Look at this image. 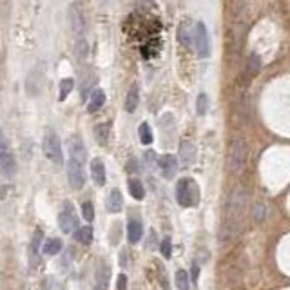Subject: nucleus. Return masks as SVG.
I'll return each instance as SVG.
<instances>
[{"mask_svg":"<svg viewBox=\"0 0 290 290\" xmlns=\"http://www.w3.org/2000/svg\"><path fill=\"white\" fill-rule=\"evenodd\" d=\"M42 238H44L42 230H35L33 238H31V243H29V261H31V265H33V267L38 263L40 252H42Z\"/></svg>","mask_w":290,"mask_h":290,"instance_id":"10","label":"nucleus"},{"mask_svg":"<svg viewBox=\"0 0 290 290\" xmlns=\"http://www.w3.org/2000/svg\"><path fill=\"white\" fill-rule=\"evenodd\" d=\"M198 276H199V265L198 263H192V274L189 279H192V281H198Z\"/></svg>","mask_w":290,"mask_h":290,"instance_id":"34","label":"nucleus"},{"mask_svg":"<svg viewBox=\"0 0 290 290\" xmlns=\"http://www.w3.org/2000/svg\"><path fill=\"white\" fill-rule=\"evenodd\" d=\"M160 251H161V256H163L165 260H169L171 258V254H173V247H171V239L169 238H165L163 241H161V245H160Z\"/></svg>","mask_w":290,"mask_h":290,"instance_id":"31","label":"nucleus"},{"mask_svg":"<svg viewBox=\"0 0 290 290\" xmlns=\"http://www.w3.org/2000/svg\"><path fill=\"white\" fill-rule=\"evenodd\" d=\"M143 236V225L138 218H129L127 221V239H129L131 245H136V243L142 239Z\"/></svg>","mask_w":290,"mask_h":290,"instance_id":"9","label":"nucleus"},{"mask_svg":"<svg viewBox=\"0 0 290 290\" xmlns=\"http://www.w3.org/2000/svg\"><path fill=\"white\" fill-rule=\"evenodd\" d=\"M0 169L4 171L6 174H13L15 171V160L13 156L9 154V152H0Z\"/></svg>","mask_w":290,"mask_h":290,"instance_id":"25","label":"nucleus"},{"mask_svg":"<svg viewBox=\"0 0 290 290\" xmlns=\"http://www.w3.org/2000/svg\"><path fill=\"white\" fill-rule=\"evenodd\" d=\"M178 40H180L183 48H191L192 46V29L187 22H182L180 27H178Z\"/></svg>","mask_w":290,"mask_h":290,"instance_id":"16","label":"nucleus"},{"mask_svg":"<svg viewBox=\"0 0 290 290\" xmlns=\"http://www.w3.org/2000/svg\"><path fill=\"white\" fill-rule=\"evenodd\" d=\"M42 152L44 156L51 160L53 163L57 165H62L64 163V152H62V143H60V138H58L57 133H53V131H48L46 135H44V140H42Z\"/></svg>","mask_w":290,"mask_h":290,"instance_id":"2","label":"nucleus"},{"mask_svg":"<svg viewBox=\"0 0 290 290\" xmlns=\"http://www.w3.org/2000/svg\"><path fill=\"white\" fill-rule=\"evenodd\" d=\"M109 129H111V123H109V121H105V123H98V126L95 127V138L100 145H105V143H107Z\"/></svg>","mask_w":290,"mask_h":290,"instance_id":"21","label":"nucleus"},{"mask_svg":"<svg viewBox=\"0 0 290 290\" xmlns=\"http://www.w3.org/2000/svg\"><path fill=\"white\" fill-rule=\"evenodd\" d=\"M58 89H60V93H58V100L64 102V100L71 95V91L74 89V80L73 78H62L60 87H58Z\"/></svg>","mask_w":290,"mask_h":290,"instance_id":"24","label":"nucleus"},{"mask_svg":"<svg viewBox=\"0 0 290 290\" xmlns=\"http://www.w3.org/2000/svg\"><path fill=\"white\" fill-rule=\"evenodd\" d=\"M58 225H60L62 232L65 234H69L78 229V216L71 205H65V207L62 209V213L58 214Z\"/></svg>","mask_w":290,"mask_h":290,"instance_id":"6","label":"nucleus"},{"mask_svg":"<svg viewBox=\"0 0 290 290\" xmlns=\"http://www.w3.org/2000/svg\"><path fill=\"white\" fill-rule=\"evenodd\" d=\"M109 267L107 265H100L98 270H96V283H95V290H107V283H109Z\"/></svg>","mask_w":290,"mask_h":290,"instance_id":"18","label":"nucleus"},{"mask_svg":"<svg viewBox=\"0 0 290 290\" xmlns=\"http://www.w3.org/2000/svg\"><path fill=\"white\" fill-rule=\"evenodd\" d=\"M127 171H133V173H136V160L133 158V160H129V165H127Z\"/></svg>","mask_w":290,"mask_h":290,"instance_id":"35","label":"nucleus"},{"mask_svg":"<svg viewBox=\"0 0 290 290\" xmlns=\"http://www.w3.org/2000/svg\"><path fill=\"white\" fill-rule=\"evenodd\" d=\"M180 156H182V161L183 165H192L196 161V147H194V143L191 142H182V145H180Z\"/></svg>","mask_w":290,"mask_h":290,"instance_id":"13","label":"nucleus"},{"mask_svg":"<svg viewBox=\"0 0 290 290\" xmlns=\"http://www.w3.org/2000/svg\"><path fill=\"white\" fill-rule=\"evenodd\" d=\"M69 26L73 31L74 38H86V31H87V22L84 17L82 8L78 4H71L69 6Z\"/></svg>","mask_w":290,"mask_h":290,"instance_id":"4","label":"nucleus"},{"mask_svg":"<svg viewBox=\"0 0 290 290\" xmlns=\"http://www.w3.org/2000/svg\"><path fill=\"white\" fill-rule=\"evenodd\" d=\"M91 176L95 180L96 185L104 187L105 185V180H107V173H105V165L104 161L100 160V158H95L91 161Z\"/></svg>","mask_w":290,"mask_h":290,"instance_id":"12","label":"nucleus"},{"mask_svg":"<svg viewBox=\"0 0 290 290\" xmlns=\"http://www.w3.org/2000/svg\"><path fill=\"white\" fill-rule=\"evenodd\" d=\"M116 290H127V276L126 274H120L116 277Z\"/></svg>","mask_w":290,"mask_h":290,"instance_id":"33","label":"nucleus"},{"mask_svg":"<svg viewBox=\"0 0 290 290\" xmlns=\"http://www.w3.org/2000/svg\"><path fill=\"white\" fill-rule=\"evenodd\" d=\"M82 216L86 221H93L95 220V207H93L91 201H84L82 203Z\"/></svg>","mask_w":290,"mask_h":290,"instance_id":"30","label":"nucleus"},{"mask_svg":"<svg viewBox=\"0 0 290 290\" xmlns=\"http://www.w3.org/2000/svg\"><path fill=\"white\" fill-rule=\"evenodd\" d=\"M105 104V93L102 89H95L91 93V98H89V104H87V111L89 113H96L100 109L104 107Z\"/></svg>","mask_w":290,"mask_h":290,"instance_id":"15","label":"nucleus"},{"mask_svg":"<svg viewBox=\"0 0 290 290\" xmlns=\"http://www.w3.org/2000/svg\"><path fill=\"white\" fill-rule=\"evenodd\" d=\"M93 227L91 225H86V227H80V229L76 230V234H74V238H76V241H80L82 245H89V243L93 241Z\"/></svg>","mask_w":290,"mask_h":290,"instance_id":"22","label":"nucleus"},{"mask_svg":"<svg viewBox=\"0 0 290 290\" xmlns=\"http://www.w3.org/2000/svg\"><path fill=\"white\" fill-rule=\"evenodd\" d=\"M138 102H140L138 86H133L129 91H127V96H126V111L127 113H135L136 107H138Z\"/></svg>","mask_w":290,"mask_h":290,"instance_id":"17","label":"nucleus"},{"mask_svg":"<svg viewBox=\"0 0 290 290\" xmlns=\"http://www.w3.org/2000/svg\"><path fill=\"white\" fill-rule=\"evenodd\" d=\"M62 251V241L58 238H49L42 243V252L46 256H57Z\"/></svg>","mask_w":290,"mask_h":290,"instance_id":"20","label":"nucleus"},{"mask_svg":"<svg viewBox=\"0 0 290 290\" xmlns=\"http://www.w3.org/2000/svg\"><path fill=\"white\" fill-rule=\"evenodd\" d=\"M74 53H76L78 60H86L87 55H89V44H87V38H78L74 42Z\"/></svg>","mask_w":290,"mask_h":290,"instance_id":"27","label":"nucleus"},{"mask_svg":"<svg viewBox=\"0 0 290 290\" xmlns=\"http://www.w3.org/2000/svg\"><path fill=\"white\" fill-rule=\"evenodd\" d=\"M138 136H140V142H142L143 145H151V143H152L154 136H152V129H151V126H149L147 121L140 123V127H138Z\"/></svg>","mask_w":290,"mask_h":290,"instance_id":"23","label":"nucleus"},{"mask_svg":"<svg viewBox=\"0 0 290 290\" xmlns=\"http://www.w3.org/2000/svg\"><path fill=\"white\" fill-rule=\"evenodd\" d=\"M207 109H209V96L205 95V93H199L198 100H196V113H198L199 116H203V114L207 113Z\"/></svg>","mask_w":290,"mask_h":290,"instance_id":"29","label":"nucleus"},{"mask_svg":"<svg viewBox=\"0 0 290 290\" xmlns=\"http://www.w3.org/2000/svg\"><path fill=\"white\" fill-rule=\"evenodd\" d=\"M176 286L178 290H191V283H189V274L185 270H178L176 272Z\"/></svg>","mask_w":290,"mask_h":290,"instance_id":"28","label":"nucleus"},{"mask_svg":"<svg viewBox=\"0 0 290 290\" xmlns=\"http://www.w3.org/2000/svg\"><path fill=\"white\" fill-rule=\"evenodd\" d=\"M158 167H160L161 174H163L165 180H173L178 173V158L174 154H161L158 160H156Z\"/></svg>","mask_w":290,"mask_h":290,"instance_id":"8","label":"nucleus"},{"mask_svg":"<svg viewBox=\"0 0 290 290\" xmlns=\"http://www.w3.org/2000/svg\"><path fill=\"white\" fill-rule=\"evenodd\" d=\"M247 160V145L241 140H236L230 147V169L239 171Z\"/></svg>","mask_w":290,"mask_h":290,"instance_id":"7","label":"nucleus"},{"mask_svg":"<svg viewBox=\"0 0 290 290\" xmlns=\"http://www.w3.org/2000/svg\"><path fill=\"white\" fill-rule=\"evenodd\" d=\"M260 69H261L260 57H258V55H251V57H248V60H247V74H248V78H254L256 74L260 73Z\"/></svg>","mask_w":290,"mask_h":290,"instance_id":"26","label":"nucleus"},{"mask_svg":"<svg viewBox=\"0 0 290 290\" xmlns=\"http://www.w3.org/2000/svg\"><path fill=\"white\" fill-rule=\"evenodd\" d=\"M198 185L191 178H182L176 183V199L182 207H194L198 203Z\"/></svg>","mask_w":290,"mask_h":290,"instance_id":"1","label":"nucleus"},{"mask_svg":"<svg viewBox=\"0 0 290 290\" xmlns=\"http://www.w3.org/2000/svg\"><path fill=\"white\" fill-rule=\"evenodd\" d=\"M192 46L199 58H207L211 55V38H209V31L201 20L196 22L194 29H192Z\"/></svg>","mask_w":290,"mask_h":290,"instance_id":"3","label":"nucleus"},{"mask_svg":"<svg viewBox=\"0 0 290 290\" xmlns=\"http://www.w3.org/2000/svg\"><path fill=\"white\" fill-rule=\"evenodd\" d=\"M127 189H129V194L135 199H138V201H142V199L145 198V189H143L142 182H140L138 178H129Z\"/></svg>","mask_w":290,"mask_h":290,"instance_id":"19","label":"nucleus"},{"mask_svg":"<svg viewBox=\"0 0 290 290\" xmlns=\"http://www.w3.org/2000/svg\"><path fill=\"white\" fill-rule=\"evenodd\" d=\"M107 209L109 213H120L123 209V196H121L120 189H113L107 196Z\"/></svg>","mask_w":290,"mask_h":290,"instance_id":"14","label":"nucleus"},{"mask_svg":"<svg viewBox=\"0 0 290 290\" xmlns=\"http://www.w3.org/2000/svg\"><path fill=\"white\" fill-rule=\"evenodd\" d=\"M69 158H74V160H80L86 163V147H84V142L80 136H73L69 138Z\"/></svg>","mask_w":290,"mask_h":290,"instance_id":"11","label":"nucleus"},{"mask_svg":"<svg viewBox=\"0 0 290 290\" xmlns=\"http://www.w3.org/2000/svg\"><path fill=\"white\" fill-rule=\"evenodd\" d=\"M254 218L258 223H261V221L265 220V205L263 203H258L254 209Z\"/></svg>","mask_w":290,"mask_h":290,"instance_id":"32","label":"nucleus"},{"mask_svg":"<svg viewBox=\"0 0 290 290\" xmlns=\"http://www.w3.org/2000/svg\"><path fill=\"white\" fill-rule=\"evenodd\" d=\"M67 178L73 191H80L86 185V171H84V161L69 158L67 161Z\"/></svg>","mask_w":290,"mask_h":290,"instance_id":"5","label":"nucleus"}]
</instances>
